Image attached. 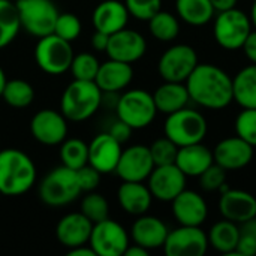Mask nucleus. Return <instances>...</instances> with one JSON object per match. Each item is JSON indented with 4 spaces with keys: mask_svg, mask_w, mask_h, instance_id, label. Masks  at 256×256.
<instances>
[{
    "mask_svg": "<svg viewBox=\"0 0 256 256\" xmlns=\"http://www.w3.org/2000/svg\"><path fill=\"white\" fill-rule=\"evenodd\" d=\"M190 100L206 110H224L234 100L232 76L212 63H198L186 80Z\"/></svg>",
    "mask_w": 256,
    "mask_h": 256,
    "instance_id": "nucleus-1",
    "label": "nucleus"
},
{
    "mask_svg": "<svg viewBox=\"0 0 256 256\" xmlns=\"http://www.w3.org/2000/svg\"><path fill=\"white\" fill-rule=\"evenodd\" d=\"M36 183V165L28 154L18 148L0 150V194L20 196Z\"/></svg>",
    "mask_w": 256,
    "mask_h": 256,
    "instance_id": "nucleus-2",
    "label": "nucleus"
},
{
    "mask_svg": "<svg viewBox=\"0 0 256 256\" xmlns=\"http://www.w3.org/2000/svg\"><path fill=\"white\" fill-rule=\"evenodd\" d=\"M102 105V90L94 81L74 80L60 99V111L68 122H84L96 114Z\"/></svg>",
    "mask_w": 256,
    "mask_h": 256,
    "instance_id": "nucleus-3",
    "label": "nucleus"
},
{
    "mask_svg": "<svg viewBox=\"0 0 256 256\" xmlns=\"http://www.w3.org/2000/svg\"><path fill=\"white\" fill-rule=\"evenodd\" d=\"M82 194L76 171L64 165L51 170L39 183V198L48 207H63Z\"/></svg>",
    "mask_w": 256,
    "mask_h": 256,
    "instance_id": "nucleus-4",
    "label": "nucleus"
},
{
    "mask_svg": "<svg viewBox=\"0 0 256 256\" xmlns=\"http://www.w3.org/2000/svg\"><path fill=\"white\" fill-rule=\"evenodd\" d=\"M208 130L206 117L192 108H182L166 116L164 132L178 147L202 142Z\"/></svg>",
    "mask_w": 256,
    "mask_h": 256,
    "instance_id": "nucleus-5",
    "label": "nucleus"
},
{
    "mask_svg": "<svg viewBox=\"0 0 256 256\" xmlns=\"http://www.w3.org/2000/svg\"><path fill=\"white\" fill-rule=\"evenodd\" d=\"M213 20L214 40L219 46L228 51L242 50L248 36L254 30L250 16L238 8L218 12Z\"/></svg>",
    "mask_w": 256,
    "mask_h": 256,
    "instance_id": "nucleus-6",
    "label": "nucleus"
},
{
    "mask_svg": "<svg viewBox=\"0 0 256 256\" xmlns=\"http://www.w3.org/2000/svg\"><path fill=\"white\" fill-rule=\"evenodd\" d=\"M116 112L117 118L129 124L135 130L150 126L156 118L158 108L152 93L142 88H132L118 96Z\"/></svg>",
    "mask_w": 256,
    "mask_h": 256,
    "instance_id": "nucleus-7",
    "label": "nucleus"
},
{
    "mask_svg": "<svg viewBox=\"0 0 256 256\" xmlns=\"http://www.w3.org/2000/svg\"><path fill=\"white\" fill-rule=\"evenodd\" d=\"M21 28L34 38H44L54 32L58 9L52 0H20L15 3Z\"/></svg>",
    "mask_w": 256,
    "mask_h": 256,
    "instance_id": "nucleus-8",
    "label": "nucleus"
},
{
    "mask_svg": "<svg viewBox=\"0 0 256 256\" xmlns=\"http://www.w3.org/2000/svg\"><path fill=\"white\" fill-rule=\"evenodd\" d=\"M74 56L72 42L54 33L39 38L34 46L36 64L48 75H60L69 70Z\"/></svg>",
    "mask_w": 256,
    "mask_h": 256,
    "instance_id": "nucleus-9",
    "label": "nucleus"
},
{
    "mask_svg": "<svg viewBox=\"0 0 256 256\" xmlns=\"http://www.w3.org/2000/svg\"><path fill=\"white\" fill-rule=\"evenodd\" d=\"M198 63V54L194 46L176 44L162 52L158 62V72L164 81L186 82Z\"/></svg>",
    "mask_w": 256,
    "mask_h": 256,
    "instance_id": "nucleus-10",
    "label": "nucleus"
},
{
    "mask_svg": "<svg viewBox=\"0 0 256 256\" xmlns=\"http://www.w3.org/2000/svg\"><path fill=\"white\" fill-rule=\"evenodd\" d=\"M129 242L128 231L110 218L93 224L88 246L98 256H123Z\"/></svg>",
    "mask_w": 256,
    "mask_h": 256,
    "instance_id": "nucleus-11",
    "label": "nucleus"
},
{
    "mask_svg": "<svg viewBox=\"0 0 256 256\" xmlns=\"http://www.w3.org/2000/svg\"><path fill=\"white\" fill-rule=\"evenodd\" d=\"M208 249L207 232L201 226L180 225L168 232L164 250L168 256H202Z\"/></svg>",
    "mask_w": 256,
    "mask_h": 256,
    "instance_id": "nucleus-12",
    "label": "nucleus"
},
{
    "mask_svg": "<svg viewBox=\"0 0 256 256\" xmlns=\"http://www.w3.org/2000/svg\"><path fill=\"white\" fill-rule=\"evenodd\" d=\"M30 134L42 146H60L68 138V118L62 111L40 110L30 120Z\"/></svg>",
    "mask_w": 256,
    "mask_h": 256,
    "instance_id": "nucleus-13",
    "label": "nucleus"
},
{
    "mask_svg": "<svg viewBox=\"0 0 256 256\" xmlns=\"http://www.w3.org/2000/svg\"><path fill=\"white\" fill-rule=\"evenodd\" d=\"M188 177L176 165H160L154 166L147 178V186L158 201L171 202L180 192L186 189Z\"/></svg>",
    "mask_w": 256,
    "mask_h": 256,
    "instance_id": "nucleus-14",
    "label": "nucleus"
},
{
    "mask_svg": "<svg viewBox=\"0 0 256 256\" xmlns=\"http://www.w3.org/2000/svg\"><path fill=\"white\" fill-rule=\"evenodd\" d=\"M154 168L150 148L142 144H135L122 152L116 174L123 182H146Z\"/></svg>",
    "mask_w": 256,
    "mask_h": 256,
    "instance_id": "nucleus-15",
    "label": "nucleus"
},
{
    "mask_svg": "<svg viewBox=\"0 0 256 256\" xmlns=\"http://www.w3.org/2000/svg\"><path fill=\"white\" fill-rule=\"evenodd\" d=\"M147 51V40L146 38L132 28H122L110 36L106 54L110 58L124 62V63H135L144 57Z\"/></svg>",
    "mask_w": 256,
    "mask_h": 256,
    "instance_id": "nucleus-16",
    "label": "nucleus"
},
{
    "mask_svg": "<svg viewBox=\"0 0 256 256\" xmlns=\"http://www.w3.org/2000/svg\"><path fill=\"white\" fill-rule=\"evenodd\" d=\"M214 164L226 171H237L246 168L254 159V147L240 136H228L216 144L213 148Z\"/></svg>",
    "mask_w": 256,
    "mask_h": 256,
    "instance_id": "nucleus-17",
    "label": "nucleus"
},
{
    "mask_svg": "<svg viewBox=\"0 0 256 256\" xmlns=\"http://www.w3.org/2000/svg\"><path fill=\"white\" fill-rule=\"evenodd\" d=\"M218 207L224 219L238 225L256 218V198L250 192L242 189L228 188L220 192Z\"/></svg>",
    "mask_w": 256,
    "mask_h": 256,
    "instance_id": "nucleus-18",
    "label": "nucleus"
},
{
    "mask_svg": "<svg viewBox=\"0 0 256 256\" xmlns=\"http://www.w3.org/2000/svg\"><path fill=\"white\" fill-rule=\"evenodd\" d=\"M171 210L178 225L188 226H201L208 216L206 200L190 189H184L171 201Z\"/></svg>",
    "mask_w": 256,
    "mask_h": 256,
    "instance_id": "nucleus-19",
    "label": "nucleus"
},
{
    "mask_svg": "<svg viewBox=\"0 0 256 256\" xmlns=\"http://www.w3.org/2000/svg\"><path fill=\"white\" fill-rule=\"evenodd\" d=\"M122 144L108 132L96 135L88 144V165L100 174H111L116 171L122 156Z\"/></svg>",
    "mask_w": 256,
    "mask_h": 256,
    "instance_id": "nucleus-20",
    "label": "nucleus"
},
{
    "mask_svg": "<svg viewBox=\"0 0 256 256\" xmlns=\"http://www.w3.org/2000/svg\"><path fill=\"white\" fill-rule=\"evenodd\" d=\"M168 232L170 230L162 219L146 213L136 216L130 230V237L135 244H140L150 252L164 248Z\"/></svg>",
    "mask_w": 256,
    "mask_h": 256,
    "instance_id": "nucleus-21",
    "label": "nucleus"
},
{
    "mask_svg": "<svg viewBox=\"0 0 256 256\" xmlns=\"http://www.w3.org/2000/svg\"><path fill=\"white\" fill-rule=\"evenodd\" d=\"M92 228L93 222L88 220L81 212L69 213L63 216L56 225V237L60 244L68 249H72L88 243Z\"/></svg>",
    "mask_w": 256,
    "mask_h": 256,
    "instance_id": "nucleus-22",
    "label": "nucleus"
},
{
    "mask_svg": "<svg viewBox=\"0 0 256 256\" xmlns=\"http://www.w3.org/2000/svg\"><path fill=\"white\" fill-rule=\"evenodd\" d=\"M129 12L124 2L120 0H102L92 14V22L94 30L112 34L128 26Z\"/></svg>",
    "mask_w": 256,
    "mask_h": 256,
    "instance_id": "nucleus-23",
    "label": "nucleus"
},
{
    "mask_svg": "<svg viewBox=\"0 0 256 256\" xmlns=\"http://www.w3.org/2000/svg\"><path fill=\"white\" fill-rule=\"evenodd\" d=\"M132 64L108 58L106 62L100 63L94 82L102 90V93H120L132 82Z\"/></svg>",
    "mask_w": 256,
    "mask_h": 256,
    "instance_id": "nucleus-24",
    "label": "nucleus"
},
{
    "mask_svg": "<svg viewBox=\"0 0 256 256\" xmlns=\"http://www.w3.org/2000/svg\"><path fill=\"white\" fill-rule=\"evenodd\" d=\"M117 201L130 216L146 214L153 202V195L144 182H123L117 190Z\"/></svg>",
    "mask_w": 256,
    "mask_h": 256,
    "instance_id": "nucleus-25",
    "label": "nucleus"
},
{
    "mask_svg": "<svg viewBox=\"0 0 256 256\" xmlns=\"http://www.w3.org/2000/svg\"><path fill=\"white\" fill-rule=\"evenodd\" d=\"M213 164V150H210L202 142L178 147L176 165L186 177H200Z\"/></svg>",
    "mask_w": 256,
    "mask_h": 256,
    "instance_id": "nucleus-26",
    "label": "nucleus"
},
{
    "mask_svg": "<svg viewBox=\"0 0 256 256\" xmlns=\"http://www.w3.org/2000/svg\"><path fill=\"white\" fill-rule=\"evenodd\" d=\"M153 99L158 108V112H162L165 116L176 112L184 106H188L190 96L188 92V87L184 82H174V81H164L154 93Z\"/></svg>",
    "mask_w": 256,
    "mask_h": 256,
    "instance_id": "nucleus-27",
    "label": "nucleus"
},
{
    "mask_svg": "<svg viewBox=\"0 0 256 256\" xmlns=\"http://www.w3.org/2000/svg\"><path fill=\"white\" fill-rule=\"evenodd\" d=\"M207 237H208V246H212L219 254H224V255L236 254L237 243L240 238L238 224H234L226 219L219 220L210 228V232L207 234Z\"/></svg>",
    "mask_w": 256,
    "mask_h": 256,
    "instance_id": "nucleus-28",
    "label": "nucleus"
},
{
    "mask_svg": "<svg viewBox=\"0 0 256 256\" xmlns=\"http://www.w3.org/2000/svg\"><path fill=\"white\" fill-rule=\"evenodd\" d=\"M177 16L189 26H206L208 24L216 10L210 0H176Z\"/></svg>",
    "mask_w": 256,
    "mask_h": 256,
    "instance_id": "nucleus-29",
    "label": "nucleus"
},
{
    "mask_svg": "<svg viewBox=\"0 0 256 256\" xmlns=\"http://www.w3.org/2000/svg\"><path fill=\"white\" fill-rule=\"evenodd\" d=\"M234 100L242 108H256V64L252 63L232 78Z\"/></svg>",
    "mask_w": 256,
    "mask_h": 256,
    "instance_id": "nucleus-30",
    "label": "nucleus"
},
{
    "mask_svg": "<svg viewBox=\"0 0 256 256\" xmlns=\"http://www.w3.org/2000/svg\"><path fill=\"white\" fill-rule=\"evenodd\" d=\"M148 30L152 36L160 42H171L176 40L180 34V21L178 18L168 12V10H159L156 12L148 21Z\"/></svg>",
    "mask_w": 256,
    "mask_h": 256,
    "instance_id": "nucleus-31",
    "label": "nucleus"
},
{
    "mask_svg": "<svg viewBox=\"0 0 256 256\" xmlns=\"http://www.w3.org/2000/svg\"><path fill=\"white\" fill-rule=\"evenodd\" d=\"M20 28L16 4L12 0H0V50L14 42Z\"/></svg>",
    "mask_w": 256,
    "mask_h": 256,
    "instance_id": "nucleus-32",
    "label": "nucleus"
},
{
    "mask_svg": "<svg viewBox=\"0 0 256 256\" xmlns=\"http://www.w3.org/2000/svg\"><path fill=\"white\" fill-rule=\"evenodd\" d=\"M2 98L12 108H27L34 100V88L30 82L15 78L6 81Z\"/></svg>",
    "mask_w": 256,
    "mask_h": 256,
    "instance_id": "nucleus-33",
    "label": "nucleus"
},
{
    "mask_svg": "<svg viewBox=\"0 0 256 256\" xmlns=\"http://www.w3.org/2000/svg\"><path fill=\"white\" fill-rule=\"evenodd\" d=\"M62 165L70 170H80L88 164V144L80 138H66L60 144Z\"/></svg>",
    "mask_w": 256,
    "mask_h": 256,
    "instance_id": "nucleus-34",
    "label": "nucleus"
},
{
    "mask_svg": "<svg viewBox=\"0 0 256 256\" xmlns=\"http://www.w3.org/2000/svg\"><path fill=\"white\" fill-rule=\"evenodd\" d=\"M80 212L93 224L100 222L110 216V204L106 198L98 192H87V195L81 201Z\"/></svg>",
    "mask_w": 256,
    "mask_h": 256,
    "instance_id": "nucleus-35",
    "label": "nucleus"
},
{
    "mask_svg": "<svg viewBox=\"0 0 256 256\" xmlns=\"http://www.w3.org/2000/svg\"><path fill=\"white\" fill-rule=\"evenodd\" d=\"M99 60L92 52H80L75 54L70 63L69 70L74 75V80H82V81H94L96 74L99 70Z\"/></svg>",
    "mask_w": 256,
    "mask_h": 256,
    "instance_id": "nucleus-36",
    "label": "nucleus"
},
{
    "mask_svg": "<svg viewBox=\"0 0 256 256\" xmlns=\"http://www.w3.org/2000/svg\"><path fill=\"white\" fill-rule=\"evenodd\" d=\"M148 148H150V154L154 162V166L176 164L178 146L174 144L170 138H166V136L158 138L156 141H153V144Z\"/></svg>",
    "mask_w": 256,
    "mask_h": 256,
    "instance_id": "nucleus-37",
    "label": "nucleus"
},
{
    "mask_svg": "<svg viewBox=\"0 0 256 256\" xmlns=\"http://www.w3.org/2000/svg\"><path fill=\"white\" fill-rule=\"evenodd\" d=\"M236 134L254 148L256 147V108H243L236 118Z\"/></svg>",
    "mask_w": 256,
    "mask_h": 256,
    "instance_id": "nucleus-38",
    "label": "nucleus"
},
{
    "mask_svg": "<svg viewBox=\"0 0 256 256\" xmlns=\"http://www.w3.org/2000/svg\"><path fill=\"white\" fill-rule=\"evenodd\" d=\"M81 30H82V26H81L80 18L75 14L63 12V14H58L52 33L63 38L68 42H74L81 34Z\"/></svg>",
    "mask_w": 256,
    "mask_h": 256,
    "instance_id": "nucleus-39",
    "label": "nucleus"
},
{
    "mask_svg": "<svg viewBox=\"0 0 256 256\" xmlns=\"http://www.w3.org/2000/svg\"><path fill=\"white\" fill-rule=\"evenodd\" d=\"M240 238L237 243L236 255L255 256L256 255V218L246 220L238 225Z\"/></svg>",
    "mask_w": 256,
    "mask_h": 256,
    "instance_id": "nucleus-40",
    "label": "nucleus"
},
{
    "mask_svg": "<svg viewBox=\"0 0 256 256\" xmlns=\"http://www.w3.org/2000/svg\"><path fill=\"white\" fill-rule=\"evenodd\" d=\"M130 16L140 21H148L162 9V0H124Z\"/></svg>",
    "mask_w": 256,
    "mask_h": 256,
    "instance_id": "nucleus-41",
    "label": "nucleus"
},
{
    "mask_svg": "<svg viewBox=\"0 0 256 256\" xmlns=\"http://www.w3.org/2000/svg\"><path fill=\"white\" fill-rule=\"evenodd\" d=\"M200 183L207 192H219L226 184V170L218 164H213L200 176Z\"/></svg>",
    "mask_w": 256,
    "mask_h": 256,
    "instance_id": "nucleus-42",
    "label": "nucleus"
},
{
    "mask_svg": "<svg viewBox=\"0 0 256 256\" xmlns=\"http://www.w3.org/2000/svg\"><path fill=\"white\" fill-rule=\"evenodd\" d=\"M100 172L98 170H94L92 165H84L82 168L76 170V177H78V183L82 192H93L96 190V188L100 183Z\"/></svg>",
    "mask_w": 256,
    "mask_h": 256,
    "instance_id": "nucleus-43",
    "label": "nucleus"
},
{
    "mask_svg": "<svg viewBox=\"0 0 256 256\" xmlns=\"http://www.w3.org/2000/svg\"><path fill=\"white\" fill-rule=\"evenodd\" d=\"M132 130H134V129H132L129 124H126L124 122H122L120 118H117V122H114V123L111 124L108 134H110L112 138H116L120 144H123V142H126V141L130 138Z\"/></svg>",
    "mask_w": 256,
    "mask_h": 256,
    "instance_id": "nucleus-44",
    "label": "nucleus"
},
{
    "mask_svg": "<svg viewBox=\"0 0 256 256\" xmlns=\"http://www.w3.org/2000/svg\"><path fill=\"white\" fill-rule=\"evenodd\" d=\"M108 40H110V34H106L104 32H99V30H94V33L92 34L90 44H92V48L94 51L105 52L106 46H108Z\"/></svg>",
    "mask_w": 256,
    "mask_h": 256,
    "instance_id": "nucleus-45",
    "label": "nucleus"
},
{
    "mask_svg": "<svg viewBox=\"0 0 256 256\" xmlns=\"http://www.w3.org/2000/svg\"><path fill=\"white\" fill-rule=\"evenodd\" d=\"M242 50H243L244 56L249 58V62L256 64V28L250 32V34L248 36V39L243 44Z\"/></svg>",
    "mask_w": 256,
    "mask_h": 256,
    "instance_id": "nucleus-46",
    "label": "nucleus"
},
{
    "mask_svg": "<svg viewBox=\"0 0 256 256\" xmlns=\"http://www.w3.org/2000/svg\"><path fill=\"white\" fill-rule=\"evenodd\" d=\"M68 256H98L94 254V250L87 244H81V246H76V248H72L68 250Z\"/></svg>",
    "mask_w": 256,
    "mask_h": 256,
    "instance_id": "nucleus-47",
    "label": "nucleus"
},
{
    "mask_svg": "<svg viewBox=\"0 0 256 256\" xmlns=\"http://www.w3.org/2000/svg\"><path fill=\"white\" fill-rule=\"evenodd\" d=\"M216 14L218 12H222V10H228V9H232V8H237V2L238 0H210Z\"/></svg>",
    "mask_w": 256,
    "mask_h": 256,
    "instance_id": "nucleus-48",
    "label": "nucleus"
},
{
    "mask_svg": "<svg viewBox=\"0 0 256 256\" xmlns=\"http://www.w3.org/2000/svg\"><path fill=\"white\" fill-rule=\"evenodd\" d=\"M148 255V250L147 249H144L142 246H140V244H129L128 246V249H126V252H124V256H147Z\"/></svg>",
    "mask_w": 256,
    "mask_h": 256,
    "instance_id": "nucleus-49",
    "label": "nucleus"
},
{
    "mask_svg": "<svg viewBox=\"0 0 256 256\" xmlns=\"http://www.w3.org/2000/svg\"><path fill=\"white\" fill-rule=\"evenodd\" d=\"M6 75H4V70L2 69L0 66V98H2V93H3V88H4V84H6Z\"/></svg>",
    "mask_w": 256,
    "mask_h": 256,
    "instance_id": "nucleus-50",
    "label": "nucleus"
},
{
    "mask_svg": "<svg viewBox=\"0 0 256 256\" xmlns=\"http://www.w3.org/2000/svg\"><path fill=\"white\" fill-rule=\"evenodd\" d=\"M250 21H252V26H254V28H256V0L254 2V6H252V9H250Z\"/></svg>",
    "mask_w": 256,
    "mask_h": 256,
    "instance_id": "nucleus-51",
    "label": "nucleus"
},
{
    "mask_svg": "<svg viewBox=\"0 0 256 256\" xmlns=\"http://www.w3.org/2000/svg\"><path fill=\"white\" fill-rule=\"evenodd\" d=\"M12 2H14V3H16V2H20V0H12Z\"/></svg>",
    "mask_w": 256,
    "mask_h": 256,
    "instance_id": "nucleus-52",
    "label": "nucleus"
},
{
    "mask_svg": "<svg viewBox=\"0 0 256 256\" xmlns=\"http://www.w3.org/2000/svg\"><path fill=\"white\" fill-rule=\"evenodd\" d=\"M0 195H2V194H0Z\"/></svg>",
    "mask_w": 256,
    "mask_h": 256,
    "instance_id": "nucleus-53",
    "label": "nucleus"
}]
</instances>
